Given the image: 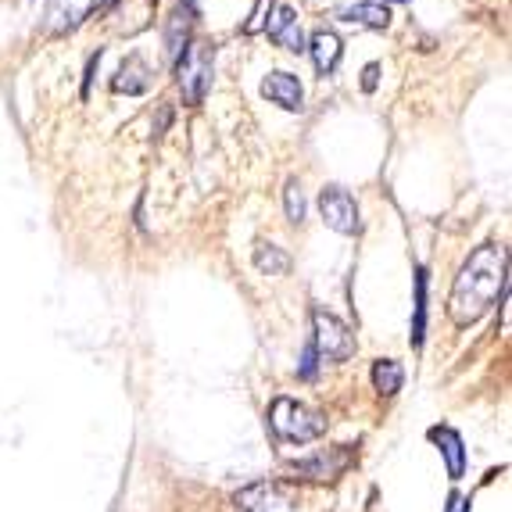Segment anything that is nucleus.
Listing matches in <instances>:
<instances>
[{"label":"nucleus","mask_w":512,"mask_h":512,"mask_svg":"<svg viewBox=\"0 0 512 512\" xmlns=\"http://www.w3.org/2000/svg\"><path fill=\"white\" fill-rule=\"evenodd\" d=\"M509 287V255L498 244H480L466 265L459 269L448 294V319L455 326H473L495 308L498 298H505Z\"/></svg>","instance_id":"1"},{"label":"nucleus","mask_w":512,"mask_h":512,"mask_svg":"<svg viewBox=\"0 0 512 512\" xmlns=\"http://www.w3.org/2000/svg\"><path fill=\"white\" fill-rule=\"evenodd\" d=\"M269 427L280 441L305 444L326 434V416L308 409L305 402H294V398H276L273 409H269Z\"/></svg>","instance_id":"2"},{"label":"nucleus","mask_w":512,"mask_h":512,"mask_svg":"<svg viewBox=\"0 0 512 512\" xmlns=\"http://www.w3.org/2000/svg\"><path fill=\"white\" fill-rule=\"evenodd\" d=\"M233 502L240 512H301L305 491L298 484H283V480H255V484L240 487Z\"/></svg>","instance_id":"3"},{"label":"nucleus","mask_w":512,"mask_h":512,"mask_svg":"<svg viewBox=\"0 0 512 512\" xmlns=\"http://www.w3.org/2000/svg\"><path fill=\"white\" fill-rule=\"evenodd\" d=\"M212 47L201 40L187 43L180 51V65H176V76H180V90H183V101L187 104H201L208 94V86H212Z\"/></svg>","instance_id":"4"},{"label":"nucleus","mask_w":512,"mask_h":512,"mask_svg":"<svg viewBox=\"0 0 512 512\" xmlns=\"http://www.w3.org/2000/svg\"><path fill=\"white\" fill-rule=\"evenodd\" d=\"M312 330H316L312 333V351H316V359H323V362L351 359V351H355V337H351V330L337 316L316 308V312H312Z\"/></svg>","instance_id":"5"},{"label":"nucleus","mask_w":512,"mask_h":512,"mask_svg":"<svg viewBox=\"0 0 512 512\" xmlns=\"http://www.w3.org/2000/svg\"><path fill=\"white\" fill-rule=\"evenodd\" d=\"M319 212H323V222L333 233L348 237V233L359 230V205H355V197L344 187H326L319 194Z\"/></svg>","instance_id":"6"},{"label":"nucleus","mask_w":512,"mask_h":512,"mask_svg":"<svg viewBox=\"0 0 512 512\" xmlns=\"http://www.w3.org/2000/svg\"><path fill=\"white\" fill-rule=\"evenodd\" d=\"M101 8H104V0H51L43 29H47V33H54V36L72 33V29L83 26L86 18H94Z\"/></svg>","instance_id":"7"},{"label":"nucleus","mask_w":512,"mask_h":512,"mask_svg":"<svg viewBox=\"0 0 512 512\" xmlns=\"http://www.w3.org/2000/svg\"><path fill=\"white\" fill-rule=\"evenodd\" d=\"M265 33H269L273 43H280L283 51H294V54L305 51V33H301L298 11H294L291 4H283V0L269 8V26H265Z\"/></svg>","instance_id":"8"},{"label":"nucleus","mask_w":512,"mask_h":512,"mask_svg":"<svg viewBox=\"0 0 512 512\" xmlns=\"http://www.w3.org/2000/svg\"><path fill=\"white\" fill-rule=\"evenodd\" d=\"M348 462H351L348 448H333V452H319V455H312V459L291 462V473H294V480H316V484H323V480L341 477V473L348 470Z\"/></svg>","instance_id":"9"},{"label":"nucleus","mask_w":512,"mask_h":512,"mask_svg":"<svg viewBox=\"0 0 512 512\" xmlns=\"http://www.w3.org/2000/svg\"><path fill=\"white\" fill-rule=\"evenodd\" d=\"M430 441H434L437 448H441L444 462H448V477L459 480L462 473H466V444H462L459 430H452V427H434V430H430Z\"/></svg>","instance_id":"10"},{"label":"nucleus","mask_w":512,"mask_h":512,"mask_svg":"<svg viewBox=\"0 0 512 512\" xmlns=\"http://www.w3.org/2000/svg\"><path fill=\"white\" fill-rule=\"evenodd\" d=\"M305 51H312V61H316L319 76H330V72L337 69V61H341L344 47H341V36H337V33H330V29H319V33H312V40H308Z\"/></svg>","instance_id":"11"},{"label":"nucleus","mask_w":512,"mask_h":512,"mask_svg":"<svg viewBox=\"0 0 512 512\" xmlns=\"http://www.w3.org/2000/svg\"><path fill=\"white\" fill-rule=\"evenodd\" d=\"M262 94L273 104H280V108L301 111V83H298V76H291V72H273V76H265Z\"/></svg>","instance_id":"12"},{"label":"nucleus","mask_w":512,"mask_h":512,"mask_svg":"<svg viewBox=\"0 0 512 512\" xmlns=\"http://www.w3.org/2000/svg\"><path fill=\"white\" fill-rule=\"evenodd\" d=\"M151 18H154V0H126V4L115 11L111 29L122 36H137L140 29L151 26Z\"/></svg>","instance_id":"13"},{"label":"nucleus","mask_w":512,"mask_h":512,"mask_svg":"<svg viewBox=\"0 0 512 512\" xmlns=\"http://www.w3.org/2000/svg\"><path fill=\"white\" fill-rule=\"evenodd\" d=\"M151 65H147L140 54H129L126 61H122L119 76H115V90L119 94H144L147 86H151Z\"/></svg>","instance_id":"14"},{"label":"nucleus","mask_w":512,"mask_h":512,"mask_svg":"<svg viewBox=\"0 0 512 512\" xmlns=\"http://www.w3.org/2000/svg\"><path fill=\"white\" fill-rule=\"evenodd\" d=\"M341 18L344 22H351V26H366V29H387L391 26V11H387V4H380V0H366V4L344 8Z\"/></svg>","instance_id":"15"},{"label":"nucleus","mask_w":512,"mask_h":512,"mask_svg":"<svg viewBox=\"0 0 512 512\" xmlns=\"http://www.w3.org/2000/svg\"><path fill=\"white\" fill-rule=\"evenodd\" d=\"M405 384V369L402 362H394V359H380L373 366V387L380 394H398Z\"/></svg>","instance_id":"16"},{"label":"nucleus","mask_w":512,"mask_h":512,"mask_svg":"<svg viewBox=\"0 0 512 512\" xmlns=\"http://www.w3.org/2000/svg\"><path fill=\"white\" fill-rule=\"evenodd\" d=\"M255 265H258V273L283 276L287 269H291V255H287L283 248H276V244H258V248H255Z\"/></svg>","instance_id":"17"},{"label":"nucleus","mask_w":512,"mask_h":512,"mask_svg":"<svg viewBox=\"0 0 512 512\" xmlns=\"http://www.w3.org/2000/svg\"><path fill=\"white\" fill-rule=\"evenodd\" d=\"M427 333V269H416V319H412V344H423Z\"/></svg>","instance_id":"18"},{"label":"nucleus","mask_w":512,"mask_h":512,"mask_svg":"<svg viewBox=\"0 0 512 512\" xmlns=\"http://www.w3.org/2000/svg\"><path fill=\"white\" fill-rule=\"evenodd\" d=\"M283 205H287V219L298 226V222H305V194H301V183L291 180L287 183V190H283Z\"/></svg>","instance_id":"19"},{"label":"nucleus","mask_w":512,"mask_h":512,"mask_svg":"<svg viewBox=\"0 0 512 512\" xmlns=\"http://www.w3.org/2000/svg\"><path fill=\"white\" fill-rule=\"evenodd\" d=\"M187 26H190V18L183 15H172V22H169V33H165V43H169V51L172 54H180L183 51V40H187Z\"/></svg>","instance_id":"20"},{"label":"nucleus","mask_w":512,"mask_h":512,"mask_svg":"<svg viewBox=\"0 0 512 512\" xmlns=\"http://www.w3.org/2000/svg\"><path fill=\"white\" fill-rule=\"evenodd\" d=\"M444 512H470V498L459 495V491H452V495H448V505H444Z\"/></svg>","instance_id":"21"},{"label":"nucleus","mask_w":512,"mask_h":512,"mask_svg":"<svg viewBox=\"0 0 512 512\" xmlns=\"http://www.w3.org/2000/svg\"><path fill=\"white\" fill-rule=\"evenodd\" d=\"M301 376H305V380H312V376H316V351H312V344H308V348H305V362H301Z\"/></svg>","instance_id":"22"},{"label":"nucleus","mask_w":512,"mask_h":512,"mask_svg":"<svg viewBox=\"0 0 512 512\" xmlns=\"http://www.w3.org/2000/svg\"><path fill=\"white\" fill-rule=\"evenodd\" d=\"M376 79H380V65H366V72H362V90H376Z\"/></svg>","instance_id":"23"}]
</instances>
